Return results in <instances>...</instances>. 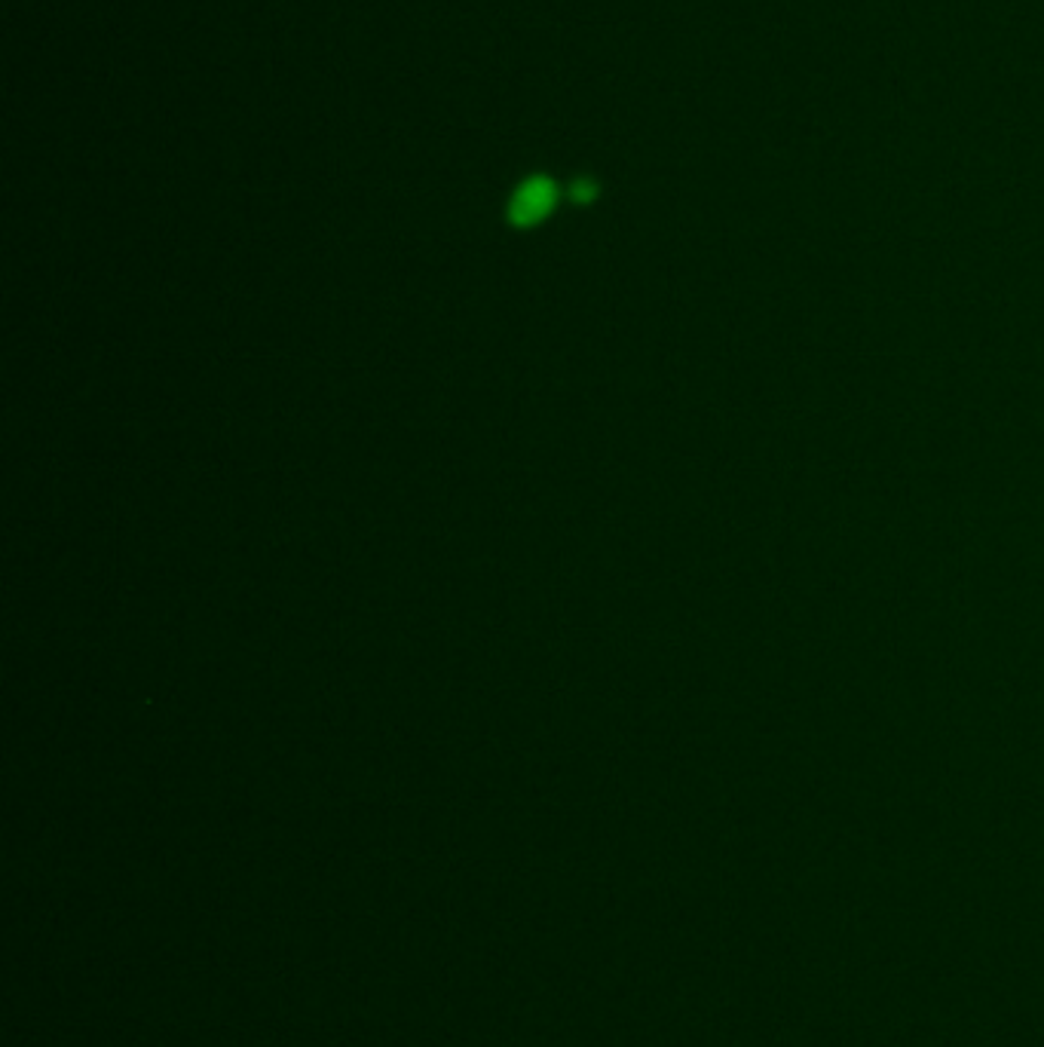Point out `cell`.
Returning <instances> with one entry per match:
<instances>
[{"mask_svg":"<svg viewBox=\"0 0 1044 1047\" xmlns=\"http://www.w3.org/2000/svg\"><path fill=\"white\" fill-rule=\"evenodd\" d=\"M557 185L549 175H530L521 181L509 202V221L515 227H533L545 221V214L555 209Z\"/></svg>","mask_w":1044,"mask_h":1047,"instance_id":"obj_1","label":"cell"},{"mask_svg":"<svg viewBox=\"0 0 1044 1047\" xmlns=\"http://www.w3.org/2000/svg\"><path fill=\"white\" fill-rule=\"evenodd\" d=\"M570 193H573V199H576V202H588V199H595V185H592L588 178H580V181L573 185V190H570Z\"/></svg>","mask_w":1044,"mask_h":1047,"instance_id":"obj_2","label":"cell"}]
</instances>
